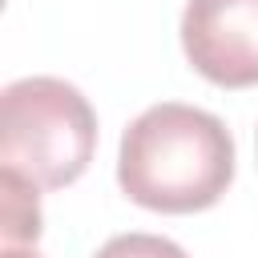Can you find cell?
I'll list each match as a JSON object with an SVG mask.
<instances>
[{
  "label": "cell",
  "instance_id": "7",
  "mask_svg": "<svg viewBox=\"0 0 258 258\" xmlns=\"http://www.w3.org/2000/svg\"><path fill=\"white\" fill-rule=\"evenodd\" d=\"M254 149H258V133H254Z\"/></svg>",
  "mask_w": 258,
  "mask_h": 258
},
{
  "label": "cell",
  "instance_id": "1",
  "mask_svg": "<svg viewBox=\"0 0 258 258\" xmlns=\"http://www.w3.org/2000/svg\"><path fill=\"white\" fill-rule=\"evenodd\" d=\"M117 181L129 202L157 214L210 210L234 181V137L198 105H149L121 133Z\"/></svg>",
  "mask_w": 258,
  "mask_h": 258
},
{
  "label": "cell",
  "instance_id": "6",
  "mask_svg": "<svg viewBox=\"0 0 258 258\" xmlns=\"http://www.w3.org/2000/svg\"><path fill=\"white\" fill-rule=\"evenodd\" d=\"M0 258H40V254H36V250H20V246H4Z\"/></svg>",
  "mask_w": 258,
  "mask_h": 258
},
{
  "label": "cell",
  "instance_id": "3",
  "mask_svg": "<svg viewBox=\"0 0 258 258\" xmlns=\"http://www.w3.org/2000/svg\"><path fill=\"white\" fill-rule=\"evenodd\" d=\"M181 48L210 85H258V0H189L181 12Z\"/></svg>",
  "mask_w": 258,
  "mask_h": 258
},
{
  "label": "cell",
  "instance_id": "2",
  "mask_svg": "<svg viewBox=\"0 0 258 258\" xmlns=\"http://www.w3.org/2000/svg\"><path fill=\"white\" fill-rule=\"evenodd\" d=\"M97 149L89 97L60 77H24L0 93V165L44 189L73 185Z\"/></svg>",
  "mask_w": 258,
  "mask_h": 258
},
{
  "label": "cell",
  "instance_id": "5",
  "mask_svg": "<svg viewBox=\"0 0 258 258\" xmlns=\"http://www.w3.org/2000/svg\"><path fill=\"white\" fill-rule=\"evenodd\" d=\"M93 258H189V254L161 234H117Z\"/></svg>",
  "mask_w": 258,
  "mask_h": 258
},
{
  "label": "cell",
  "instance_id": "4",
  "mask_svg": "<svg viewBox=\"0 0 258 258\" xmlns=\"http://www.w3.org/2000/svg\"><path fill=\"white\" fill-rule=\"evenodd\" d=\"M0 238L4 246H20V242H36L40 238V198H36V181H28L16 169L0 165Z\"/></svg>",
  "mask_w": 258,
  "mask_h": 258
}]
</instances>
